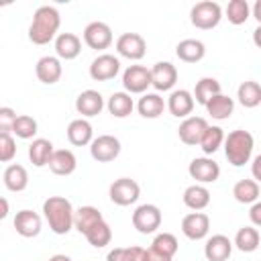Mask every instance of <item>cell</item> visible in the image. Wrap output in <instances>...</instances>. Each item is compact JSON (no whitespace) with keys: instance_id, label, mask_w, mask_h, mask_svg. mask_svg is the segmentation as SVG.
<instances>
[{"instance_id":"1","label":"cell","mask_w":261,"mask_h":261,"mask_svg":"<svg viewBox=\"0 0 261 261\" xmlns=\"http://www.w3.org/2000/svg\"><path fill=\"white\" fill-rule=\"evenodd\" d=\"M43 212L49 222V228L55 234H67L73 226V214L75 210L71 208V202L63 196H49L43 202Z\"/></svg>"},{"instance_id":"2","label":"cell","mask_w":261,"mask_h":261,"mask_svg":"<svg viewBox=\"0 0 261 261\" xmlns=\"http://www.w3.org/2000/svg\"><path fill=\"white\" fill-rule=\"evenodd\" d=\"M59 12L53 8V6H39L33 14V22L29 27V39L35 43V45H45L49 43L57 29H59Z\"/></svg>"},{"instance_id":"3","label":"cell","mask_w":261,"mask_h":261,"mask_svg":"<svg viewBox=\"0 0 261 261\" xmlns=\"http://www.w3.org/2000/svg\"><path fill=\"white\" fill-rule=\"evenodd\" d=\"M253 135L245 128H237L232 133H228V137L224 139V155L228 159V163H232L234 167H241L245 163H249L251 153H253Z\"/></svg>"},{"instance_id":"4","label":"cell","mask_w":261,"mask_h":261,"mask_svg":"<svg viewBox=\"0 0 261 261\" xmlns=\"http://www.w3.org/2000/svg\"><path fill=\"white\" fill-rule=\"evenodd\" d=\"M222 18V8L218 2H212V0H202V2H196L190 10V20L196 29H202V31H208V29H214Z\"/></svg>"},{"instance_id":"5","label":"cell","mask_w":261,"mask_h":261,"mask_svg":"<svg viewBox=\"0 0 261 261\" xmlns=\"http://www.w3.org/2000/svg\"><path fill=\"white\" fill-rule=\"evenodd\" d=\"M139 194H141V188L133 177H118L116 181H112V186L108 190L110 200L114 204H118V206L135 204L139 200Z\"/></svg>"},{"instance_id":"6","label":"cell","mask_w":261,"mask_h":261,"mask_svg":"<svg viewBox=\"0 0 261 261\" xmlns=\"http://www.w3.org/2000/svg\"><path fill=\"white\" fill-rule=\"evenodd\" d=\"M133 226L141 234H151L161 226V210L155 204H143L133 212Z\"/></svg>"},{"instance_id":"7","label":"cell","mask_w":261,"mask_h":261,"mask_svg":"<svg viewBox=\"0 0 261 261\" xmlns=\"http://www.w3.org/2000/svg\"><path fill=\"white\" fill-rule=\"evenodd\" d=\"M90 153L98 163H108L114 161L120 153V141L112 135H100L92 141L90 145Z\"/></svg>"},{"instance_id":"8","label":"cell","mask_w":261,"mask_h":261,"mask_svg":"<svg viewBox=\"0 0 261 261\" xmlns=\"http://www.w3.org/2000/svg\"><path fill=\"white\" fill-rule=\"evenodd\" d=\"M84 41H86V45L90 49H96V51L108 49L110 43H112V31H110V27L106 22L94 20L84 29Z\"/></svg>"},{"instance_id":"9","label":"cell","mask_w":261,"mask_h":261,"mask_svg":"<svg viewBox=\"0 0 261 261\" xmlns=\"http://www.w3.org/2000/svg\"><path fill=\"white\" fill-rule=\"evenodd\" d=\"M116 51L126 59H141L147 51V43L139 33H122L116 39Z\"/></svg>"},{"instance_id":"10","label":"cell","mask_w":261,"mask_h":261,"mask_svg":"<svg viewBox=\"0 0 261 261\" xmlns=\"http://www.w3.org/2000/svg\"><path fill=\"white\" fill-rule=\"evenodd\" d=\"M208 126L210 124L206 122V118H202V116H190L177 128L179 141L184 145H200V141H202L204 133L208 130Z\"/></svg>"},{"instance_id":"11","label":"cell","mask_w":261,"mask_h":261,"mask_svg":"<svg viewBox=\"0 0 261 261\" xmlns=\"http://www.w3.org/2000/svg\"><path fill=\"white\" fill-rule=\"evenodd\" d=\"M122 84L130 94H141L151 86V69L143 65H130L122 73Z\"/></svg>"},{"instance_id":"12","label":"cell","mask_w":261,"mask_h":261,"mask_svg":"<svg viewBox=\"0 0 261 261\" xmlns=\"http://www.w3.org/2000/svg\"><path fill=\"white\" fill-rule=\"evenodd\" d=\"M188 171H190V177L196 179V181H200V184L216 181L218 175H220L218 163L212 161V159H208V157H196V159H192Z\"/></svg>"},{"instance_id":"13","label":"cell","mask_w":261,"mask_h":261,"mask_svg":"<svg viewBox=\"0 0 261 261\" xmlns=\"http://www.w3.org/2000/svg\"><path fill=\"white\" fill-rule=\"evenodd\" d=\"M118 69H120V61L110 53H102L92 61L90 75L96 82H106V80H112L118 73Z\"/></svg>"},{"instance_id":"14","label":"cell","mask_w":261,"mask_h":261,"mask_svg":"<svg viewBox=\"0 0 261 261\" xmlns=\"http://www.w3.org/2000/svg\"><path fill=\"white\" fill-rule=\"evenodd\" d=\"M177 82V69L169 61H159L151 69V86L159 92H167Z\"/></svg>"},{"instance_id":"15","label":"cell","mask_w":261,"mask_h":261,"mask_svg":"<svg viewBox=\"0 0 261 261\" xmlns=\"http://www.w3.org/2000/svg\"><path fill=\"white\" fill-rule=\"evenodd\" d=\"M208 230H210V218L204 212H190L181 220V232L192 241L204 239Z\"/></svg>"},{"instance_id":"16","label":"cell","mask_w":261,"mask_h":261,"mask_svg":"<svg viewBox=\"0 0 261 261\" xmlns=\"http://www.w3.org/2000/svg\"><path fill=\"white\" fill-rule=\"evenodd\" d=\"M14 228L20 237L33 239L41 232V216L33 210H20L14 216Z\"/></svg>"},{"instance_id":"17","label":"cell","mask_w":261,"mask_h":261,"mask_svg":"<svg viewBox=\"0 0 261 261\" xmlns=\"http://www.w3.org/2000/svg\"><path fill=\"white\" fill-rule=\"evenodd\" d=\"M102 108H104V98L96 90H84L75 98V110L82 116H96L102 112Z\"/></svg>"},{"instance_id":"18","label":"cell","mask_w":261,"mask_h":261,"mask_svg":"<svg viewBox=\"0 0 261 261\" xmlns=\"http://www.w3.org/2000/svg\"><path fill=\"white\" fill-rule=\"evenodd\" d=\"M232 253V243L228 237L224 234H214L206 241V247H204V255L208 261H226Z\"/></svg>"},{"instance_id":"19","label":"cell","mask_w":261,"mask_h":261,"mask_svg":"<svg viewBox=\"0 0 261 261\" xmlns=\"http://www.w3.org/2000/svg\"><path fill=\"white\" fill-rule=\"evenodd\" d=\"M35 73H37L39 82L51 86V84L59 82V77H61V63H59L57 57L45 55V57H41V59L37 61V65H35Z\"/></svg>"},{"instance_id":"20","label":"cell","mask_w":261,"mask_h":261,"mask_svg":"<svg viewBox=\"0 0 261 261\" xmlns=\"http://www.w3.org/2000/svg\"><path fill=\"white\" fill-rule=\"evenodd\" d=\"M75 165H77V159L69 149H55L49 161V169L55 175H69L75 171Z\"/></svg>"},{"instance_id":"21","label":"cell","mask_w":261,"mask_h":261,"mask_svg":"<svg viewBox=\"0 0 261 261\" xmlns=\"http://www.w3.org/2000/svg\"><path fill=\"white\" fill-rule=\"evenodd\" d=\"M53 153H55V149H53V143L49 139H35L29 145V159H31V163L35 167L49 165Z\"/></svg>"},{"instance_id":"22","label":"cell","mask_w":261,"mask_h":261,"mask_svg":"<svg viewBox=\"0 0 261 261\" xmlns=\"http://www.w3.org/2000/svg\"><path fill=\"white\" fill-rule=\"evenodd\" d=\"M55 51L61 59H75L82 51V41L73 33H61L55 39Z\"/></svg>"},{"instance_id":"23","label":"cell","mask_w":261,"mask_h":261,"mask_svg":"<svg viewBox=\"0 0 261 261\" xmlns=\"http://www.w3.org/2000/svg\"><path fill=\"white\" fill-rule=\"evenodd\" d=\"M100 220H104V216H102V212L98 208H94V206H82L73 214V228H77L82 234H86Z\"/></svg>"},{"instance_id":"24","label":"cell","mask_w":261,"mask_h":261,"mask_svg":"<svg viewBox=\"0 0 261 261\" xmlns=\"http://www.w3.org/2000/svg\"><path fill=\"white\" fill-rule=\"evenodd\" d=\"M167 108H169V112H171L173 116L184 118V116H188V114L194 110V96H192L188 90H175V92L169 96Z\"/></svg>"},{"instance_id":"25","label":"cell","mask_w":261,"mask_h":261,"mask_svg":"<svg viewBox=\"0 0 261 261\" xmlns=\"http://www.w3.org/2000/svg\"><path fill=\"white\" fill-rule=\"evenodd\" d=\"M67 141L75 147H84L92 143V124L84 118H75L67 126Z\"/></svg>"},{"instance_id":"26","label":"cell","mask_w":261,"mask_h":261,"mask_svg":"<svg viewBox=\"0 0 261 261\" xmlns=\"http://www.w3.org/2000/svg\"><path fill=\"white\" fill-rule=\"evenodd\" d=\"M175 53H177V57H179L181 61H186V63H196V61H200V59L204 57L206 49H204V43L198 41V39H184V41L177 43Z\"/></svg>"},{"instance_id":"27","label":"cell","mask_w":261,"mask_h":261,"mask_svg":"<svg viewBox=\"0 0 261 261\" xmlns=\"http://www.w3.org/2000/svg\"><path fill=\"white\" fill-rule=\"evenodd\" d=\"M2 179H4V186L10 190V192H22L29 184V173L22 165L18 163H12L4 169L2 173Z\"/></svg>"},{"instance_id":"28","label":"cell","mask_w":261,"mask_h":261,"mask_svg":"<svg viewBox=\"0 0 261 261\" xmlns=\"http://www.w3.org/2000/svg\"><path fill=\"white\" fill-rule=\"evenodd\" d=\"M184 204L188 206V208H192V210H204L208 204H210V192L204 188V186H200V184H194V186H190V188H186V192H184Z\"/></svg>"},{"instance_id":"29","label":"cell","mask_w":261,"mask_h":261,"mask_svg":"<svg viewBox=\"0 0 261 261\" xmlns=\"http://www.w3.org/2000/svg\"><path fill=\"white\" fill-rule=\"evenodd\" d=\"M137 108H139V114H141L143 118H157V116L163 114L165 102H163V98H161L159 94H145V96L139 100Z\"/></svg>"},{"instance_id":"30","label":"cell","mask_w":261,"mask_h":261,"mask_svg":"<svg viewBox=\"0 0 261 261\" xmlns=\"http://www.w3.org/2000/svg\"><path fill=\"white\" fill-rule=\"evenodd\" d=\"M232 196L241 204H255L259 198V184L255 179H239L232 188Z\"/></svg>"},{"instance_id":"31","label":"cell","mask_w":261,"mask_h":261,"mask_svg":"<svg viewBox=\"0 0 261 261\" xmlns=\"http://www.w3.org/2000/svg\"><path fill=\"white\" fill-rule=\"evenodd\" d=\"M237 98L245 108H255V106L261 104V86L253 80H247L239 86Z\"/></svg>"},{"instance_id":"32","label":"cell","mask_w":261,"mask_h":261,"mask_svg":"<svg viewBox=\"0 0 261 261\" xmlns=\"http://www.w3.org/2000/svg\"><path fill=\"white\" fill-rule=\"evenodd\" d=\"M220 94V82L218 80H214V77H202L198 84H196V88H194V98H196V102L198 104H208L214 96H218Z\"/></svg>"},{"instance_id":"33","label":"cell","mask_w":261,"mask_h":261,"mask_svg":"<svg viewBox=\"0 0 261 261\" xmlns=\"http://www.w3.org/2000/svg\"><path fill=\"white\" fill-rule=\"evenodd\" d=\"M261 243V237H259V230L253 228V226H243L237 230V237H234V245L239 247V251L243 253H253L257 251Z\"/></svg>"},{"instance_id":"34","label":"cell","mask_w":261,"mask_h":261,"mask_svg":"<svg viewBox=\"0 0 261 261\" xmlns=\"http://www.w3.org/2000/svg\"><path fill=\"white\" fill-rule=\"evenodd\" d=\"M135 104H133V98L126 94V92H114L110 98H108V110L112 116L116 118H124L133 112Z\"/></svg>"},{"instance_id":"35","label":"cell","mask_w":261,"mask_h":261,"mask_svg":"<svg viewBox=\"0 0 261 261\" xmlns=\"http://www.w3.org/2000/svg\"><path fill=\"white\" fill-rule=\"evenodd\" d=\"M206 110H208V114H210L212 118L224 120V118H228V116L232 114L234 102H232V98H228V96H224V94H218V96H214V98L206 104Z\"/></svg>"},{"instance_id":"36","label":"cell","mask_w":261,"mask_h":261,"mask_svg":"<svg viewBox=\"0 0 261 261\" xmlns=\"http://www.w3.org/2000/svg\"><path fill=\"white\" fill-rule=\"evenodd\" d=\"M84 237H86V241H88L92 247L102 249V247H106V245L110 243V239H112V230H110V226H108L106 220H100V222H98L96 226H92Z\"/></svg>"},{"instance_id":"37","label":"cell","mask_w":261,"mask_h":261,"mask_svg":"<svg viewBox=\"0 0 261 261\" xmlns=\"http://www.w3.org/2000/svg\"><path fill=\"white\" fill-rule=\"evenodd\" d=\"M222 141H224L222 128L220 126H208V130L204 133V137L200 141V147H202V151L206 155H212V153L218 151V147L222 145Z\"/></svg>"},{"instance_id":"38","label":"cell","mask_w":261,"mask_h":261,"mask_svg":"<svg viewBox=\"0 0 261 261\" xmlns=\"http://www.w3.org/2000/svg\"><path fill=\"white\" fill-rule=\"evenodd\" d=\"M151 247H153V249H157L159 253H163V255H167V257H171V259H173V255L177 253L179 243H177L175 234H171V232H161V234H157V237L153 239Z\"/></svg>"},{"instance_id":"39","label":"cell","mask_w":261,"mask_h":261,"mask_svg":"<svg viewBox=\"0 0 261 261\" xmlns=\"http://www.w3.org/2000/svg\"><path fill=\"white\" fill-rule=\"evenodd\" d=\"M249 4L247 0H230L226 6V18L232 24H243L249 18Z\"/></svg>"},{"instance_id":"40","label":"cell","mask_w":261,"mask_h":261,"mask_svg":"<svg viewBox=\"0 0 261 261\" xmlns=\"http://www.w3.org/2000/svg\"><path fill=\"white\" fill-rule=\"evenodd\" d=\"M143 253L145 249L141 247H114L106 261H143Z\"/></svg>"},{"instance_id":"41","label":"cell","mask_w":261,"mask_h":261,"mask_svg":"<svg viewBox=\"0 0 261 261\" xmlns=\"http://www.w3.org/2000/svg\"><path fill=\"white\" fill-rule=\"evenodd\" d=\"M14 133H16V137H20V139H31V137H35V135H37V120H35L33 116H29V114H20V116L16 118V122H14Z\"/></svg>"},{"instance_id":"42","label":"cell","mask_w":261,"mask_h":261,"mask_svg":"<svg viewBox=\"0 0 261 261\" xmlns=\"http://www.w3.org/2000/svg\"><path fill=\"white\" fill-rule=\"evenodd\" d=\"M16 114H14V110L12 108H8V106H4V108H0V135H10V133H14V122H16Z\"/></svg>"},{"instance_id":"43","label":"cell","mask_w":261,"mask_h":261,"mask_svg":"<svg viewBox=\"0 0 261 261\" xmlns=\"http://www.w3.org/2000/svg\"><path fill=\"white\" fill-rule=\"evenodd\" d=\"M16 153V145H14V139L10 135H0V161L6 163L14 157Z\"/></svg>"},{"instance_id":"44","label":"cell","mask_w":261,"mask_h":261,"mask_svg":"<svg viewBox=\"0 0 261 261\" xmlns=\"http://www.w3.org/2000/svg\"><path fill=\"white\" fill-rule=\"evenodd\" d=\"M143 261H171V257H167V255L159 253L157 249L149 247V249H145V253H143Z\"/></svg>"},{"instance_id":"45","label":"cell","mask_w":261,"mask_h":261,"mask_svg":"<svg viewBox=\"0 0 261 261\" xmlns=\"http://www.w3.org/2000/svg\"><path fill=\"white\" fill-rule=\"evenodd\" d=\"M249 218L255 226H261V202H255L249 210Z\"/></svg>"},{"instance_id":"46","label":"cell","mask_w":261,"mask_h":261,"mask_svg":"<svg viewBox=\"0 0 261 261\" xmlns=\"http://www.w3.org/2000/svg\"><path fill=\"white\" fill-rule=\"evenodd\" d=\"M251 171H253L255 181L261 184V155H257V157L253 159V167H251Z\"/></svg>"},{"instance_id":"47","label":"cell","mask_w":261,"mask_h":261,"mask_svg":"<svg viewBox=\"0 0 261 261\" xmlns=\"http://www.w3.org/2000/svg\"><path fill=\"white\" fill-rule=\"evenodd\" d=\"M6 214H8V202L6 198H0V218H6Z\"/></svg>"},{"instance_id":"48","label":"cell","mask_w":261,"mask_h":261,"mask_svg":"<svg viewBox=\"0 0 261 261\" xmlns=\"http://www.w3.org/2000/svg\"><path fill=\"white\" fill-rule=\"evenodd\" d=\"M253 43H255V45L261 49V24H259V27L253 31Z\"/></svg>"},{"instance_id":"49","label":"cell","mask_w":261,"mask_h":261,"mask_svg":"<svg viewBox=\"0 0 261 261\" xmlns=\"http://www.w3.org/2000/svg\"><path fill=\"white\" fill-rule=\"evenodd\" d=\"M253 16L257 18V22L261 24V0H257L255 2V6H253Z\"/></svg>"},{"instance_id":"50","label":"cell","mask_w":261,"mask_h":261,"mask_svg":"<svg viewBox=\"0 0 261 261\" xmlns=\"http://www.w3.org/2000/svg\"><path fill=\"white\" fill-rule=\"evenodd\" d=\"M49 261H71V257H67V255H61V253H57V255H53Z\"/></svg>"}]
</instances>
